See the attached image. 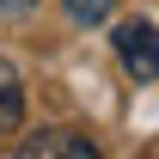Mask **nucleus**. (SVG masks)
<instances>
[{"label": "nucleus", "mask_w": 159, "mask_h": 159, "mask_svg": "<svg viewBox=\"0 0 159 159\" xmlns=\"http://www.w3.org/2000/svg\"><path fill=\"white\" fill-rule=\"evenodd\" d=\"M25 122V74L0 55V135H19Z\"/></svg>", "instance_id": "3"}, {"label": "nucleus", "mask_w": 159, "mask_h": 159, "mask_svg": "<svg viewBox=\"0 0 159 159\" xmlns=\"http://www.w3.org/2000/svg\"><path fill=\"white\" fill-rule=\"evenodd\" d=\"M116 55H122V67L135 74V86H153L159 80V31H153V19L116 25Z\"/></svg>", "instance_id": "1"}, {"label": "nucleus", "mask_w": 159, "mask_h": 159, "mask_svg": "<svg viewBox=\"0 0 159 159\" xmlns=\"http://www.w3.org/2000/svg\"><path fill=\"white\" fill-rule=\"evenodd\" d=\"M31 6H37V0H0V12H6V19H19V12H31Z\"/></svg>", "instance_id": "5"}, {"label": "nucleus", "mask_w": 159, "mask_h": 159, "mask_svg": "<svg viewBox=\"0 0 159 159\" xmlns=\"http://www.w3.org/2000/svg\"><path fill=\"white\" fill-rule=\"evenodd\" d=\"M19 159H98V141L80 129H37L19 141Z\"/></svg>", "instance_id": "2"}, {"label": "nucleus", "mask_w": 159, "mask_h": 159, "mask_svg": "<svg viewBox=\"0 0 159 159\" xmlns=\"http://www.w3.org/2000/svg\"><path fill=\"white\" fill-rule=\"evenodd\" d=\"M61 6L74 25H110V12H116V0H61Z\"/></svg>", "instance_id": "4"}]
</instances>
